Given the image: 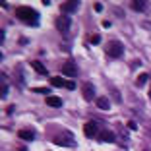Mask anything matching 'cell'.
<instances>
[{
    "instance_id": "obj_1",
    "label": "cell",
    "mask_w": 151,
    "mask_h": 151,
    "mask_svg": "<svg viewBox=\"0 0 151 151\" xmlns=\"http://www.w3.org/2000/svg\"><path fill=\"white\" fill-rule=\"evenodd\" d=\"M16 18L19 19V22L27 23V25H39V14L35 12L33 8H29V6H19L18 10H16Z\"/></svg>"
},
{
    "instance_id": "obj_2",
    "label": "cell",
    "mask_w": 151,
    "mask_h": 151,
    "mask_svg": "<svg viewBox=\"0 0 151 151\" xmlns=\"http://www.w3.org/2000/svg\"><path fill=\"white\" fill-rule=\"evenodd\" d=\"M54 143L60 145V147H74L76 145V136L70 130H62V132H58V136L54 138Z\"/></svg>"
},
{
    "instance_id": "obj_3",
    "label": "cell",
    "mask_w": 151,
    "mask_h": 151,
    "mask_svg": "<svg viewBox=\"0 0 151 151\" xmlns=\"http://www.w3.org/2000/svg\"><path fill=\"white\" fill-rule=\"evenodd\" d=\"M105 52L111 58H120L124 54V45L120 43V41H109V43L105 45Z\"/></svg>"
},
{
    "instance_id": "obj_4",
    "label": "cell",
    "mask_w": 151,
    "mask_h": 151,
    "mask_svg": "<svg viewBox=\"0 0 151 151\" xmlns=\"http://www.w3.org/2000/svg\"><path fill=\"white\" fill-rule=\"evenodd\" d=\"M54 25H56V29L60 33H68V29L72 27V19H70V16H58L56 18V22H54Z\"/></svg>"
},
{
    "instance_id": "obj_5",
    "label": "cell",
    "mask_w": 151,
    "mask_h": 151,
    "mask_svg": "<svg viewBox=\"0 0 151 151\" xmlns=\"http://www.w3.org/2000/svg\"><path fill=\"white\" fill-rule=\"evenodd\" d=\"M83 134L87 136V138H95V136H99V126H97V122H93V120L85 122V124H83Z\"/></svg>"
},
{
    "instance_id": "obj_6",
    "label": "cell",
    "mask_w": 151,
    "mask_h": 151,
    "mask_svg": "<svg viewBox=\"0 0 151 151\" xmlns=\"http://www.w3.org/2000/svg\"><path fill=\"white\" fill-rule=\"evenodd\" d=\"M97 138H99V142H109V143H112L116 139V134L112 132V130H107V128H105V130H101V132H99Z\"/></svg>"
},
{
    "instance_id": "obj_7",
    "label": "cell",
    "mask_w": 151,
    "mask_h": 151,
    "mask_svg": "<svg viewBox=\"0 0 151 151\" xmlns=\"http://www.w3.org/2000/svg\"><path fill=\"white\" fill-rule=\"evenodd\" d=\"M62 74L68 76V78H74V76L78 74V66H76L74 62H66V64L62 66Z\"/></svg>"
},
{
    "instance_id": "obj_8",
    "label": "cell",
    "mask_w": 151,
    "mask_h": 151,
    "mask_svg": "<svg viewBox=\"0 0 151 151\" xmlns=\"http://www.w3.org/2000/svg\"><path fill=\"white\" fill-rule=\"evenodd\" d=\"M18 136H19V139H23V142H33L35 139V132H33L31 128H23V130H19L18 132Z\"/></svg>"
},
{
    "instance_id": "obj_9",
    "label": "cell",
    "mask_w": 151,
    "mask_h": 151,
    "mask_svg": "<svg viewBox=\"0 0 151 151\" xmlns=\"http://www.w3.org/2000/svg\"><path fill=\"white\" fill-rule=\"evenodd\" d=\"M78 6H80V2H64L62 6H60V8H62V14L64 16H68V14H74L76 10H78Z\"/></svg>"
},
{
    "instance_id": "obj_10",
    "label": "cell",
    "mask_w": 151,
    "mask_h": 151,
    "mask_svg": "<svg viewBox=\"0 0 151 151\" xmlns=\"http://www.w3.org/2000/svg\"><path fill=\"white\" fill-rule=\"evenodd\" d=\"M83 99H87V101L95 99V85L93 83H85L83 85Z\"/></svg>"
},
{
    "instance_id": "obj_11",
    "label": "cell",
    "mask_w": 151,
    "mask_h": 151,
    "mask_svg": "<svg viewBox=\"0 0 151 151\" xmlns=\"http://www.w3.org/2000/svg\"><path fill=\"white\" fill-rule=\"evenodd\" d=\"M97 107L101 109V111H109V109H111V101H109L107 97H97Z\"/></svg>"
},
{
    "instance_id": "obj_12",
    "label": "cell",
    "mask_w": 151,
    "mask_h": 151,
    "mask_svg": "<svg viewBox=\"0 0 151 151\" xmlns=\"http://www.w3.org/2000/svg\"><path fill=\"white\" fill-rule=\"evenodd\" d=\"M47 105H49V107H60V105H62V99L56 97V95H49V97H47Z\"/></svg>"
},
{
    "instance_id": "obj_13",
    "label": "cell",
    "mask_w": 151,
    "mask_h": 151,
    "mask_svg": "<svg viewBox=\"0 0 151 151\" xmlns=\"http://www.w3.org/2000/svg\"><path fill=\"white\" fill-rule=\"evenodd\" d=\"M145 8H147L145 0H134V2H132V10H136V12H143Z\"/></svg>"
},
{
    "instance_id": "obj_14",
    "label": "cell",
    "mask_w": 151,
    "mask_h": 151,
    "mask_svg": "<svg viewBox=\"0 0 151 151\" xmlns=\"http://www.w3.org/2000/svg\"><path fill=\"white\" fill-rule=\"evenodd\" d=\"M50 87H66V81L62 80V78H58V76H54V78H50Z\"/></svg>"
},
{
    "instance_id": "obj_15",
    "label": "cell",
    "mask_w": 151,
    "mask_h": 151,
    "mask_svg": "<svg viewBox=\"0 0 151 151\" xmlns=\"http://www.w3.org/2000/svg\"><path fill=\"white\" fill-rule=\"evenodd\" d=\"M31 66H33V70H35L37 74H43V76L47 74V68H45L43 64L39 62V60H33V62H31Z\"/></svg>"
},
{
    "instance_id": "obj_16",
    "label": "cell",
    "mask_w": 151,
    "mask_h": 151,
    "mask_svg": "<svg viewBox=\"0 0 151 151\" xmlns=\"http://www.w3.org/2000/svg\"><path fill=\"white\" fill-rule=\"evenodd\" d=\"M147 80H149V74H145V72H143V74L138 76V81H136V85H138V87H143V85L147 83Z\"/></svg>"
},
{
    "instance_id": "obj_17",
    "label": "cell",
    "mask_w": 151,
    "mask_h": 151,
    "mask_svg": "<svg viewBox=\"0 0 151 151\" xmlns=\"http://www.w3.org/2000/svg\"><path fill=\"white\" fill-rule=\"evenodd\" d=\"M89 43H91V45H99V43H101V35H91Z\"/></svg>"
},
{
    "instance_id": "obj_18",
    "label": "cell",
    "mask_w": 151,
    "mask_h": 151,
    "mask_svg": "<svg viewBox=\"0 0 151 151\" xmlns=\"http://www.w3.org/2000/svg\"><path fill=\"white\" fill-rule=\"evenodd\" d=\"M76 87H78V83H76V81H74V80H70V81H66V89H70V91H72V89H76Z\"/></svg>"
},
{
    "instance_id": "obj_19",
    "label": "cell",
    "mask_w": 151,
    "mask_h": 151,
    "mask_svg": "<svg viewBox=\"0 0 151 151\" xmlns=\"http://www.w3.org/2000/svg\"><path fill=\"white\" fill-rule=\"evenodd\" d=\"M33 91H35V93H49V89H47V87H35Z\"/></svg>"
},
{
    "instance_id": "obj_20",
    "label": "cell",
    "mask_w": 151,
    "mask_h": 151,
    "mask_svg": "<svg viewBox=\"0 0 151 151\" xmlns=\"http://www.w3.org/2000/svg\"><path fill=\"white\" fill-rule=\"evenodd\" d=\"M128 128H130V130H138V124H136L134 120H130V122H128Z\"/></svg>"
},
{
    "instance_id": "obj_21",
    "label": "cell",
    "mask_w": 151,
    "mask_h": 151,
    "mask_svg": "<svg viewBox=\"0 0 151 151\" xmlns=\"http://www.w3.org/2000/svg\"><path fill=\"white\" fill-rule=\"evenodd\" d=\"M93 8H95V12H103V4H101V2H95Z\"/></svg>"
},
{
    "instance_id": "obj_22",
    "label": "cell",
    "mask_w": 151,
    "mask_h": 151,
    "mask_svg": "<svg viewBox=\"0 0 151 151\" xmlns=\"http://www.w3.org/2000/svg\"><path fill=\"white\" fill-rule=\"evenodd\" d=\"M16 151H27V147H25V145H19V147H18Z\"/></svg>"
}]
</instances>
